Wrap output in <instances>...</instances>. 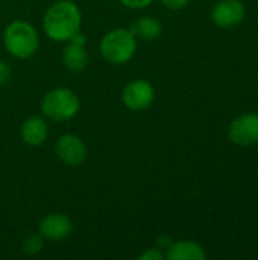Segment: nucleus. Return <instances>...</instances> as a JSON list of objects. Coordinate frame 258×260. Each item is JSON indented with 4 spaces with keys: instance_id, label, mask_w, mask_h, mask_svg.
<instances>
[{
    "instance_id": "f257e3e1",
    "label": "nucleus",
    "mask_w": 258,
    "mask_h": 260,
    "mask_svg": "<svg viewBox=\"0 0 258 260\" xmlns=\"http://www.w3.org/2000/svg\"><path fill=\"white\" fill-rule=\"evenodd\" d=\"M81 11L70 0H59L50 5L43 17L44 32L55 41H68L81 29Z\"/></svg>"
},
{
    "instance_id": "f03ea898",
    "label": "nucleus",
    "mask_w": 258,
    "mask_h": 260,
    "mask_svg": "<svg viewBox=\"0 0 258 260\" xmlns=\"http://www.w3.org/2000/svg\"><path fill=\"white\" fill-rule=\"evenodd\" d=\"M3 41L6 50L20 59L30 58L38 49V34L35 27L21 20L8 24L5 29Z\"/></svg>"
},
{
    "instance_id": "7ed1b4c3",
    "label": "nucleus",
    "mask_w": 258,
    "mask_h": 260,
    "mask_svg": "<svg viewBox=\"0 0 258 260\" xmlns=\"http://www.w3.org/2000/svg\"><path fill=\"white\" fill-rule=\"evenodd\" d=\"M137 50L135 35L131 29L109 30L100 41L102 56L111 64L128 62Z\"/></svg>"
},
{
    "instance_id": "20e7f679",
    "label": "nucleus",
    "mask_w": 258,
    "mask_h": 260,
    "mask_svg": "<svg viewBox=\"0 0 258 260\" xmlns=\"http://www.w3.org/2000/svg\"><path fill=\"white\" fill-rule=\"evenodd\" d=\"M41 111L55 122H65L78 114L79 99L70 88L58 87L46 93L41 101Z\"/></svg>"
},
{
    "instance_id": "39448f33",
    "label": "nucleus",
    "mask_w": 258,
    "mask_h": 260,
    "mask_svg": "<svg viewBox=\"0 0 258 260\" xmlns=\"http://www.w3.org/2000/svg\"><path fill=\"white\" fill-rule=\"evenodd\" d=\"M228 137L239 146H251L258 143L257 113H245L236 117L228 128Z\"/></svg>"
},
{
    "instance_id": "423d86ee",
    "label": "nucleus",
    "mask_w": 258,
    "mask_h": 260,
    "mask_svg": "<svg viewBox=\"0 0 258 260\" xmlns=\"http://www.w3.org/2000/svg\"><path fill=\"white\" fill-rule=\"evenodd\" d=\"M154 98H155L154 87L151 82L144 79H135L129 82L122 93L123 104L132 111H141L151 107V104L154 102Z\"/></svg>"
},
{
    "instance_id": "0eeeda50",
    "label": "nucleus",
    "mask_w": 258,
    "mask_h": 260,
    "mask_svg": "<svg viewBox=\"0 0 258 260\" xmlns=\"http://www.w3.org/2000/svg\"><path fill=\"white\" fill-rule=\"evenodd\" d=\"M246 9L240 0H220L211 9V20L219 27H234L245 18Z\"/></svg>"
},
{
    "instance_id": "6e6552de",
    "label": "nucleus",
    "mask_w": 258,
    "mask_h": 260,
    "mask_svg": "<svg viewBox=\"0 0 258 260\" xmlns=\"http://www.w3.org/2000/svg\"><path fill=\"white\" fill-rule=\"evenodd\" d=\"M55 149L59 160L68 166H79L87 158V146L75 134L61 136L56 142Z\"/></svg>"
},
{
    "instance_id": "1a4fd4ad",
    "label": "nucleus",
    "mask_w": 258,
    "mask_h": 260,
    "mask_svg": "<svg viewBox=\"0 0 258 260\" xmlns=\"http://www.w3.org/2000/svg\"><path fill=\"white\" fill-rule=\"evenodd\" d=\"M73 230V224L68 216L62 213H50L40 224V233L50 241H62Z\"/></svg>"
},
{
    "instance_id": "9d476101",
    "label": "nucleus",
    "mask_w": 258,
    "mask_h": 260,
    "mask_svg": "<svg viewBox=\"0 0 258 260\" xmlns=\"http://www.w3.org/2000/svg\"><path fill=\"white\" fill-rule=\"evenodd\" d=\"M47 134H49L47 123L44 122V119L38 116H32L26 119L21 125V137L30 146H38L44 143L47 139Z\"/></svg>"
},
{
    "instance_id": "9b49d317",
    "label": "nucleus",
    "mask_w": 258,
    "mask_h": 260,
    "mask_svg": "<svg viewBox=\"0 0 258 260\" xmlns=\"http://www.w3.org/2000/svg\"><path fill=\"white\" fill-rule=\"evenodd\" d=\"M166 257L170 260H204L207 257V253L193 241H179L170 244Z\"/></svg>"
},
{
    "instance_id": "f8f14e48",
    "label": "nucleus",
    "mask_w": 258,
    "mask_h": 260,
    "mask_svg": "<svg viewBox=\"0 0 258 260\" xmlns=\"http://www.w3.org/2000/svg\"><path fill=\"white\" fill-rule=\"evenodd\" d=\"M62 62L71 72H82L88 64V53L85 50V46L68 41L62 52Z\"/></svg>"
},
{
    "instance_id": "ddd939ff",
    "label": "nucleus",
    "mask_w": 258,
    "mask_h": 260,
    "mask_svg": "<svg viewBox=\"0 0 258 260\" xmlns=\"http://www.w3.org/2000/svg\"><path fill=\"white\" fill-rule=\"evenodd\" d=\"M132 34L143 38V40H148V41H152V40H157L160 35H161V23L154 18V17H141L138 18L132 27H131Z\"/></svg>"
},
{
    "instance_id": "4468645a",
    "label": "nucleus",
    "mask_w": 258,
    "mask_h": 260,
    "mask_svg": "<svg viewBox=\"0 0 258 260\" xmlns=\"http://www.w3.org/2000/svg\"><path fill=\"white\" fill-rule=\"evenodd\" d=\"M43 248V236L40 235H30L29 238H26L24 244H23V250L27 254H36L38 251H41Z\"/></svg>"
},
{
    "instance_id": "2eb2a0df",
    "label": "nucleus",
    "mask_w": 258,
    "mask_h": 260,
    "mask_svg": "<svg viewBox=\"0 0 258 260\" xmlns=\"http://www.w3.org/2000/svg\"><path fill=\"white\" fill-rule=\"evenodd\" d=\"M119 2L131 9H143L146 6H149L154 0H119Z\"/></svg>"
},
{
    "instance_id": "dca6fc26",
    "label": "nucleus",
    "mask_w": 258,
    "mask_h": 260,
    "mask_svg": "<svg viewBox=\"0 0 258 260\" xmlns=\"http://www.w3.org/2000/svg\"><path fill=\"white\" fill-rule=\"evenodd\" d=\"M166 256L160 251V248H152V250H148L144 251L143 254H140V260H161L164 259Z\"/></svg>"
},
{
    "instance_id": "f3484780",
    "label": "nucleus",
    "mask_w": 258,
    "mask_h": 260,
    "mask_svg": "<svg viewBox=\"0 0 258 260\" xmlns=\"http://www.w3.org/2000/svg\"><path fill=\"white\" fill-rule=\"evenodd\" d=\"M161 3L172 11H178V9H182L187 6L189 0H161Z\"/></svg>"
},
{
    "instance_id": "a211bd4d",
    "label": "nucleus",
    "mask_w": 258,
    "mask_h": 260,
    "mask_svg": "<svg viewBox=\"0 0 258 260\" xmlns=\"http://www.w3.org/2000/svg\"><path fill=\"white\" fill-rule=\"evenodd\" d=\"M11 78V70L6 62L0 61V85H5Z\"/></svg>"
},
{
    "instance_id": "6ab92c4d",
    "label": "nucleus",
    "mask_w": 258,
    "mask_h": 260,
    "mask_svg": "<svg viewBox=\"0 0 258 260\" xmlns=\"http://www.w3.org/2000/svg\"><path fill=\"white\" fill-rule=\"evenodd\" d=\"M158 244H160V248H166V250H167V248L170 247V244H172V242L169 241V238L161 236V238L158 239Z\"/></svg>"
}]
</instances>
